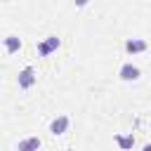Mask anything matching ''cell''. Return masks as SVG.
Wrapping results in <instances>:
<instances>
[{"instance_id": "obj_1", "label": "cell", "mask_w": 151, "mask_h": 151, "mask_svg": "<svg viewBox=\"0 0 151 151\" xmlns=\"http://www.w3.org/2000/svg\"><path fill=\"white\" fill-rule=\"evenodd\" d=\"M118 76H120V80H125V83H132V80H139L142 71H139L134 64H123V66H120V71H118Z\"/></svg>"}, {"instance_id": "obj_2", "label": "cell", "mask_w": 151, "mask_h": 151, "mask_svg": "<svg viewBox=\"0 0 151 151\" xmlns=\"http://www.w3.org/2000/svg\"><path fill=\"white\" fill-rule=\"evenodd\" d=\"M17 80H19V87H21V90H28V87H33V85H35L38 76H35V71H33L31 66H26V68L19 73V78H17Z\"/></svg>"}, {"instance_id": "obj_3", "label": "cell", "mask_w": 151, "mask_h": 151, "mask_svg": "<svg viewBox=\"0 0 151 151\" xmlns=\"http://www.w3.org/2000/svg\"><path fill=\"white\" fill-rule=\"evenodd\" d=\"M57 47H59V38H57V35H50L47 40H42V42L38 45V54H40V57H47V54H52Z\"/></svg>"}, {"instance_id": "obj_4", "label": "cell", "mask_w": 151, "mask_h": 151, "mask_svg": "<svg viewBox=\"0 0 151 151\" xmlns=\"http://www.w3.org/2000/svg\"><path fill=\"white\" fill-rule=\"evenodd\" d=\"M68 123H71L68 116H57V118L50 123V132H52L54 137H57V134H64V132L68 130Z\"/></svg>"}, {"instance_id": "obj_5", "label": "cell", "mask_w": 151, "mask_h": 151, "mask_svg": "<svg viewBox=\"0 0 151 151\" xmlns=\"http://www.w3.org/2000/svg\"><path fill=\"white\" fill-rule=\"evenodd\" d=\"M149 45H146V40H142V38H130V40H125V50L130 52V54H137V52H144Z\"/></svg>"}, {"instance_id": "obj_6", "label": "cell", "mask_w": 151, "mask_h": 151, "mask_svg": "<svg viewBox=\"0 0 151 151\" xmlns=\"http://www.w3.org/2000/svg\"><path fill=\"white\" fill-rule=\"evenodd\" d=\"M2 45H5V50H7L9 54H14V52L21 50V40H19L17 35H7V38L2 40Z\"/></svg>"}, {"instance_id": "obj_7", "label": "cell", "mask_w": 151, "mask_h": 151, "mask_svg": "<svg viewBox=\"0 0 151 151\" xmlns=\"http://www.w3.org/2000/svg\"><path fill=\"white\" fill-rule=\"evenodd\" d=\"M31 149H40V139L38 137H28V139L19 142V151H31Z\"/></svg>"}, {"instance_id": "obj_8", "label": "cell", "mask_w": 151, "mask_h": 151, "mask_svg": "<svg viewBox=\"0 0 151 151\" xmlns=\"http://www.w3.org/2000/svg\"><path fill=\"white\" fill-rule=\"evenodd\" d=\"M118 146H120V149H132V146H134L132 134H127V137H125V134H120V137H118Z\"/></svg>"}, {"instance_id": "obj_9", "label": "cell", "mask_w": 151, "mask_h": 151, "mask_svg": "<svg viewBox=\"0 0 151 151\" xmlns=\"http://www.w3.org/2000/svg\"><path fill=\"white\" fill-rule=\"evenodd\" d=\"M87 2H90V0H76V7H85Z\"/></svg>"}]
</instances>
